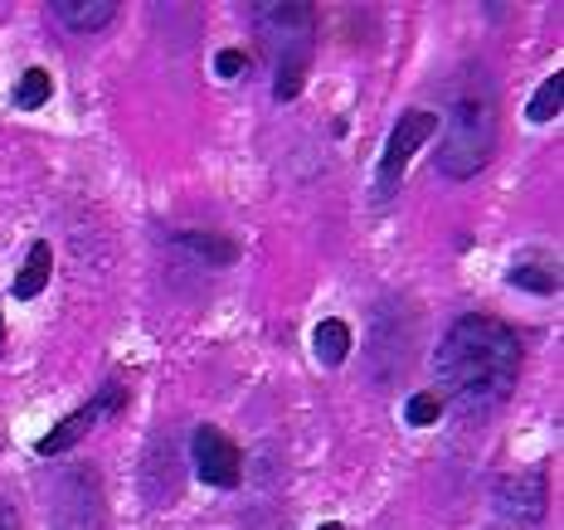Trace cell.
Returning a JSON list of instances; mask_svg holds the SVG:
<instances>
[{
  "instance_id": "cell-7",
  "label": "cell",
  "mask_w": 564,
  "mask_h": 530,
  "mask_svg": "<svg viewBox=\"0 0 564 530\" xmlns=\"http://www.w3.org/2000/svg\"><path fill=\"white\" fill-rule=\"evenodd\" d=\"M191 457H195L199 482H209V487H219V491L239 487L243 453H239V443H234L225 429H215V423H199V429L191 433Z\"/></svg>"
},
{
  "instance_id": "cell-8",
  "label": "cell",
  "mask_w": 564,
  "mask_h": 530,
  "mask_svg": "<svg viewBox=\"0 0 564 530\" xmlns=\"http://www.w3.org/2000/svg\"><path fill=\"white\" fill-rule=\"evenodd\" d=\"M545 473L540 467H531V473H507L491 487V511L501 516V521L511 526H535L545 521Z\"/></svg>"
},
{
  "instance_id": "cell-19",
  "label": "cell",
  "mask_w": 564,
  "mask_h": 530,
  "mask_svg": "<svg viewBox=\"0 0 564 530\" xmlns=\"http://www.w3.org/2000/svg\"><path fill=\"white\" fill-rule=\"evenodd\" d=\"M0 530H20V511L6 497H0Z\"/></svg>"
},
{
  "instance_id": "cell-13",
  "label": "cell",
  "mask_w": 564,
  "mask_h": 530,
  "mask_svg": "<svg viewBox=\"0 0 564 530\" xmlns=\"http://www.w3.org/2000/svg\"><path fill=\"white\" fill-rule=\"evenodd\" d=\"M175 249H185V253L205 258V263H219V268L239 258V244H234V239H225V234H199V229L175 234Z\"/></svg>"
},
{
  "instance_id": "cell-3",
  "label": "cell",
  "mask_w": 564,
  "mask_h": 530,
  "mask_svg": "<svg viewBox=\"0 0 564 530\" xmlns=\"http://www.w3.org/2000/svg\"><path fill=\"white\" fill-rule=\"evenodd\" d=\"M249 15L263 50L273 54V98L297 102L316 54V6L282 0V6H249Z\"/></svg>"
},
{
  "instance_id": "cell-10",
  "label": "cell",
  "mask_w": 564,
  "mask_h": 530,
  "mask_svg": "<svg viewBox=\"0 0 564 530\" xmlns=\"http://www.w3.org/2000/svg\"><path fill=\"white\" fill-rule=\"evenodd\" d=\"M50 15L68 34H93V30H108L122 15V6L117 0H50Z\"/></svg>"
},
{
  "instance_id": "cell-1",
  "label": "cell",
  "mask_w": 564,
  "mask_h": 530,
  "mask_svg": "<svg viewBox=\"0 0 564 530\" xmlns=\"http://www.w3.org/2000/svg\"><path fill=\"white\" fill-rule=\"evenodd\" d=\"M433 370H438V390L448 399L467 409H491L521 380V340L501 316L467 312L443 332Z\"/></svg>"
},
{
  "instance_id": "cell-4",
  "label": "cell",
  "mask_w": 564,
  "mask_h": 530,
  "mask_svg": "<svg viewBox=\"0 0 564 530\" xmlns=\"http://www.w3.org/2000/svg\"><path fill=\"white\" fill-rule=\"evenodd\" d=\"M433 132H438V117H433L429 108L399 112L394 132H390V141H384V151H380V166H375V205H390V199L399 195L409 161H414V151H419Z\"/></svg>"
},
{
  "instance_id": "cell-14",
  "label": "cell",
  "mask_w": 564,
  "mask_h": 530,
  "mask_svg": "<svg viewBox=\"0 0 564 530\" xmlns=\"http://www.w3.org/2000/svg\"><path fill=\"white\" fill-rule=\"evenodd\" d=\"M564 112V74L555 68V74L545 78V84L535 88V98L525 102V122H535V127H545V122H555V117Z\"/></svg>"
},
{
  "instance_id": "cell-20",
  "label": "cell",
  "mask_w": 564,
  "mask_h": 530,
  "mask_svg": "<svg viewBox=\"0 0 564 530\" xmlns=\"http://www.w3.org/2000/svg\"><path fill=\"white\" fill-rule=\"evenodd\" d=\"M316 530H346V526H340V521H326V526H316Z\"/></svg>"
},
{
  "instance_id": "cell-11",
  "label": "cell",
  "mask_w": 564,
  "mask_h": 530,
  "mask_svg": "<svg viewBox=\"0 0 564 530\" xmlns=\"http://www.w3.org/2000/svg\"><path fill=\"white\" fill-rule=\"evenodd\" d=\"M50 273H54V249H50V239H34L30 244V253H25V263H20V273H15V298L20 302H34L44 288H50Z\"/></svg>"
},
{
  "instance_id": "cell-5",
  "label": "cell",
  "mask_w": 564,
  "mask_h": 530,
  "mask_svg": "<svg viewBox=\"0 0 564 530\" xmlns=\"http://www.w3.org/2000/svg\"><path fill=\"white\" fill-rule=\"evenodd\" d=\"M122 399H127V385H122V380H102V390L93 394V399H84V404H78L74 414H64V419H58L54 429L44 433L40 443H34V453H40V457H58V453H68V447H74V443H84V439H88L93 429H98L102 419H112Z\"/></svg>"
},
{
  "instance_id": "cell-2",
  "label": "cell",
  "mask_w": 564,
  "mask_h": 530,
  "mask_svg": "<svg viewBox=\"0 0 564 530\" xmlns=\"http://www.w3.org/2000/svg\"><path fill=\"white\" fill-rule=\"evenodd\" d=\"M438 132V171L448 181H473L491 166L501 137V98L487 64L473 58L448 78V122Z\"/></svg>"
},
{
  "instance_id": "cell-9",
  "label": "cell",
  "mask_w": 564,
  "mask_h": 530,
  "mask_svg": "<svg viewBox=\"0 0 564 530\" xmlns=\"http://www.w3.org/2000/svg\"><path fill=\"white\" fill-rule=\"evenodd\" d=\"M181 482H185V463L175 453L171 439H156L147 447V463H141V491H147L151 506H171L181 497Z\"/></svg>"
},
{
  "instance_id": "cell-6",
  "label": "cell",
  "mask_w": 564,
  "mask_h": 530,
  "mask_svg": "<svg viewBox=\"0 0 564 530\" xmlns=\"http://www.w3.org/2000/svg\"><path fill=\"white\" fill-rule=\"evenodd\" d=\"M54 506V526L58 530H98L102 521V491L93 467H68L64 477H54V497H44Z\"/></svg>"
},
{
  "instance_id": "cell-16",
  "label": "cell",
  "mask_w": 564,
  "mask_h": 530,
  "mask_svg": "<svg viewBox=\"0 0 564 530\" xmlns=\"http://www.w3.org/2000/svg\"><path fill=\"white\" fill-rule=\"evenodd\" d=\"M507 282H511V288L535 292V298H550V292H560V278L545 273V268H535V263H516L511 273H507Z\"/></svg>"
},
{
  "instance_id": "cell-15",
  "label": "cell",
  "mask_w": 564,
  "mask_h": 530,
  "mask_svg": "<svg viewBox=\"0 0 564 530\" xmlns=\"http://www.w3.org/2000/svg\"><path fill=\"white\" fill-rule=\"evenodd\" d=\"M50 93H54L50 68H25V74H20V84H15V108L20 112L44 108V102H50Z\"/></svg>"
},
{
  "instance_id": "cell-12",
  "label": "cell",
  "mask_w": 564,
  "mask_h": 530,
  "mask_svg": "<svg viewBox=\"0 0 564 530\" xmlns=\"http://www.w3.org/2000/svg\"><path fill=\"white\" fill-rule=\"evenodd\" d=\"M350 346H356V336H350V326L340 322V316H326V322L312 332V350L326 370H340V365L350 360Z\"/></svg>"
},
{
  "instance_id": "cell-17",
  "label": "cell",
  "mask_w": 564,
  "mask_h": 530,
  "mask_svg": "<svg viewBox=\"0 0 564 530\" xmlns=\"http://www.w3.org/2000/svg\"><path fill=\"white\" fill-rule=\"evenodd\" d=\"M443 409H448V404H443V394L423 390V394H414V399L404 404V419L414 423V429H429V423H438V419H443Z\"/></svg>"
},
{
  "instance_id": "cell-18",
  "label": "cell",
  "mask_w": 564,
  "mask_h": 530,
  "mask_svg": "<svg viewBox=\"0 0 564 530\" xmlns=\"http://www.w3.org/2000/svg\"><path fill=\"white\" fill-rule=\"evenodd\" d=\"M215 74H219V78L249 74V54H243V50H219V54H215Z\"/></svg>"
}]
</instances>
